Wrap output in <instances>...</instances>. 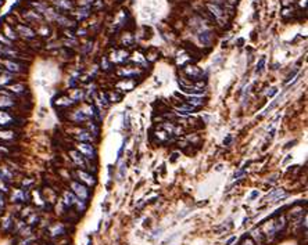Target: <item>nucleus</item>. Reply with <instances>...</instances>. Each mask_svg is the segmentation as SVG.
I'll list each match as a JSON object with an SVG mask.
<instances>
[{"label":"nucleus","instance_id":"21","mask_svg":"<svg viewBox=\"0 0 308 245\" xmlns=\"http://www.w3.org/2000/svg\"><path fill=\"white\" fill-rule=\"evenodd\" d=\"M14 137V133L13 132H0V139H4V140H10Z\"/></svg>","mask_w":308,"mask_h":245},{"label":"nucleus","instance_id":"23","mask_svg":"<svg viewBox=\"0 0 308 245\" xmlns=\"http://www.w3.org/2000/svg\"><path fill=\"white\" fill-rule=\"evenodd\" d=\"M89 15V8L85 7V8H81L79 10V19H84L85 17H87Z\"/></svg>","mask_w":308,"mask_h":245},{"label":"nucleus","instance_id":"24","mask_svg":"<svg viewBox=\"0 0 308 245\" xmlns=\"http://www.w3.org/2000/svg\"><path fill=\"white\" fill-rule=\"evenodd\" d=\"M6 36L10 37V39H17V35H15V33L11 31V28H8V26H6Z\"/></svg>","mask_w":308,"mask_h":245},{"label":"nucleus","instance_id":"15","mask_svg":"<svg viewBox=\"0 0 308 245\" xmlns=\"http://www.w3.org/2000/svg\"><path fill=\"white\" fill-rule=\"evenodd\" d=\"M64 198H66L64 201H66V205H67V206H72V205H75L76 201H78L75 195H74L72 193H68V191H67L66 194H64Z\"/></svg>","mask_w":308,"mask_h":245},{"label":"nucleus","instance_id":"29","mask_svg":"<svg viewBox=\"0 0 308 245\" xmlns=\"http://www.w3.org/2000/svg\"><path fill=\"white\" fill-rule=\"evenodd\" d=\"M258 197V191H253L250 195V201H254V198H257Z\"/></svg>","mask_w":308,"mask_h":245},{"label":"nucleus","instance_id":"3","mask_svg":"<svg viewBox=\"0 0 308 245\" xmlns=\"http://www.w3.org/2000/svg\"><path fill=\"white\" fill-rule=\"evenodd\" d=\"M3 65H4V68L7 69V71H10V72L18 73V72H24V71H25V67H24V65L17 61H13V60H4Z\"/></svg>","mask_w":308,"mask_h":245},{"label":"nucleus","instance_id":"2","mask_svg":"<svg viewBox=\"0 0 308 245\" xmlns=\"http://www.w3.org/2000/svg\"><path fill=\"white\" fill-rule=\"evenodd\" d=\"M76 150L81 152L82 155H85L86 158L92 159L96 157V150L93 148V145L89 144V143H84V141H79L76 144Z\"/></svg>","mask_w":308,"mask_h":245},{"label":"nucleus","instance_id":"12","mask_svg":"<svg viewBox=\"0 0 308 245\" xmlns=\"http://www.w3.org/2000/svg\"><path fill=\"white\" fill-rule=\"evenodd\" d=\"M285 195H286V193L279 188V190H273V191H272L271 194L267 197V199H268V201H269V199H271V201H278L280 197H285Z\"/></svg>","mask_w":308,"mask_h":245},{"label":"nucleus","instance_id":"33","mask_svg":"<svg viewBox=\"0 0 308 245\" xmlns=\"http://www.w3.org/2000/svg\"><path fill=\"white\" fill-rule=\"evenodd\" d=\"M240 245H254V242L251 241V240H247L246 242H243V244H240Z\"/></svg>","mask_w":308,"mask_h":245},{"label":"nucleus","instance_id":"27","mask_svg":"<svg viewBox=\"0 0 308 245\" xmlns=\"http://www.w3.org/2000/svg\"><path fill=\"white\" fill-rule=\"evenodd\" d=\"M124 126L127 127V129L129 127V116H128V115L125 116V118H124Z\"/></svg>","mask_w":308,"mask_h":245},{"label":"nucleus","instance_id":"9","mask_svg":"<svg viewBox=\"0 0 308 245\" xmlns=\"http://www.w3.org/2000/svg\"><path fill=\"white\" fill-rule=\"evenodd\" d=\"M86 119H87V115H85L84 111H75L72 115H71V121L75 123H82V122H85Z\"/></svg>","mask_w":308,"mask_h":245},{"label":"nucleus","instance_id":"8","mask_svg":"<svg viewBox=\"0 0 308 245\" xmlns=\"http://www.w3.org/2000/svg\"><path fill=\"white\" fill-rule=\"evenodd\" d=\"M207 7H208L210 13L214 15L215 18H222L224 17V10L218 4H207Z\"/></svg>","mask_w":308,"mask_h":245},{"label":"nucleus","instance_id":"6","mask_svg":"<svg viewBox=\"0 0 308 245\" xmlns=\"http://www.w3.org/2000/svg\"><path fill=\"white\" fill-rule=\"evenodd\" d=\"M69 155H71V158H72V161L76 163V165L81 166V168H85L86 161H85V158L81 155L79 151H71V152H69Z\"/></svg>","mask_w":308,"mask_h":245},{"label":"nucleus","instance_id":"28","mask_svg":"<svg viewBox=\"0 0 308 245\" xmlns=\"http://www.w3.org/2000/svg\"><path fill=\"white\" fill-rule=\"evenodd\" d=\"M296 72H297V69H296V71H293V72H290L289 75H287V79H286V82H290V80H291V78H293V76L296 75Z\"/></svg>","mask_w":308,"mask_h":245},{"label":"nucleus","instance_id":"26","mask_svg":"<svg viewBox=\"0 0 308 245\" xmlns=\"http://www.w3.org/2000/svg\"><path fill=\"white\" fill-rule=\"evenodd\" d=\"M89 129L92 130V132H93V134H99V127L97 126H94L93 123H89Z\"/></svg>","mask_w":308,"mask_h":245},{"label":"nucleus","instance_id":"32","mask_svg":"<svg viewBox=\"0 0 308 245\" xmlns=\"http://www.w3.org/2000/svg\"><path fill=\"white\" fill-rule=\"evenodd\" d=\"M294 144H296V140H294V141H290V143H287V145H286L285 148H290V147H293Z\"/></svg>","mask_w":308,"mask_h":245},{"label":"nucleus","instance_id":"18","mask_svg":"<svg viewBox=\"0 0 308 245\" xmlns=\"http://www.w3.org/2000/svg\"><path fill=\"white\" fill-rule=\"evenodd\" d=\"M107 98H108V101H111V103H118V101H121L122 96H121V94H117V93H108L107 94Z\"/></svg>","mask_w":308,"mask_h":245},{"label":"nucleus","instance_id":"36","mask_svg":"<svg viewBox=\"0 0 308 245\" xmlns=\"http://www.w3.org/2000/svg\"><path fill=\"white\" fill-rule=\"evenodd\" d=\"M86 1H92V0H86Z\"/></svg>","mask_w":308,"mask_h":245},{"label":"nucleus","instance_id":"16","mask_svg":"<svg viewBox=\"0 0 308 245\" xmlns=\"http://www.w3.org/2000/svg\"><path fill=\"white\" fill-rule=\"evenodd\" d=\"M14 105V100L10 97H0V108H8Z\"/></svg>","mask_w":308,"mask_h":245},{"label":"nucleus","instance_id":"22","mask_svg":"<svg viewBox=\"0 0 308 245\" xmlns=\"http://www.w3.org/2000/svg\"><path fill=\"white\" fill-rule=\"evenodd\" d=\"M10 90L14 93H22L24 91V86L22 85H15V86H10Z\"/></svg>","mask_w":308,"mask_h":245},{"label":"nucleus","instance_id":"7","mask_svg":"<svg viewBox=\"0 0 308 245\" xmlns=\"http://www.w3.org/2000/svg\"><path fill=\"white\" fill-rule=\"evenodd\" d=\"M17 31H18L20 35H22V36L28 37V39H32V37H35V32H33L32 29L29 28V26H26V25H18V26H17Z\"/></svg>","mask_w":308,"mask_h":245},{"label":"nucleus","instance_id":"4","mask_svg":"<svg viewBox=\"0 0 308 245\" xmlns=\"http://www.w3.org/2000/svg\"><path fill=\"white\" fill-rule=\"evenodd\" d=\"M72 190L75 191V194L78 195V197H79L82 201H86L87 197H89V191H87V188L85 187L84 184L74 181V183H72Z\"/></svg>","mask_w":308,"mask_h":245},{"label":"nucleus","instance_id":"20","mask_svg":"<svg viewBox=\"0 0 308 245\" xmlns=\"http://www.w3.org/2000/svg\"><path fill=\"white\" fill-rule=\"evenodd\" d=\"M25 17L29 19H33V21H40V15H38L35 11H28L25 14Z\"/></svg>","mask_w":308,"mask_h":245},{"label":"nucleus","instance_id":"19","mask_svg":"<svg viewBox=\"0 0 308 245\" xmlns=\"http://www.w3.org/2000/svg\"><path fill=\"white\" fill-rule=\"evenodd\" d=\"M265 57H261V60L258 61V64H257V68H255V72L257 73H262V71H264V67H265Z\"/></svg>","mask_w":308,"mask_h":245},{"label":"nucleus","instance_id":"11","mask_svg":"<svg viewBox=\"0 0 308 245\" xmlns=\"http://www.w3.org/2000/svg\"><path fill=\"white\" fill-rule=\"evenodd\" d=\"M78 176H79V179L81 180H84V181H86L89 186H92V184H94L96 183V180H94L93 177L89 175V173H86V172H84V170H79L78 172Z\"/></svg>","mask_w":308,"mask_h":245},{"label":"nucleus","instance_id":"5","mask_svg":"<svg viewBox=\"0 0 308 245\" xmlns=\"http://www.w3.org/2000/svg\"><path fill=\"white\" fill-rule=\"evenodd\" d=\"M74 136H75L76 140L84 141V143H86V141H93V136H92L87 130H79V132H76Z\"/></svg>","mask_w":308,"mask_h":245},{"label":"nucleus","instance_id":"34","mask_svg":"<svg viewBox=\"0 0 308 245\" xmlns=\"http://www.w3.org/2000/svg\"><path fill=\"white\" fill-rule=\"evenodd\" d=\"M235 240H236V238H235V237H233V238H230V240H229V241H228V242H226V245H230V244H232V242H233V241H235Z\"/></svg>","mask_w":308,"mask_h":245},{"label":"nucleus","instance_id":"17","mask_svg":"<svg viewBox=\"0 0 308 245\" xmlns=\"http://www.w3.org/2000/svg\"><path fill=\"white\" fill-rule=\"evenodd\" d=\"M10 122H13V118H11V115H8L7 112H3L0 111V125H8Z\"/></svg>","mask_w":308,"mask_h":245},{"label":"nucleus","instance_id":"13","mask_svg":"<svg viewBox=\"0 0 308 245\" xmlns=\"http://www.w3.org/2000/svg\"><path fill=\"white\" fill-rule=\"evenodd\" d=\"M54 3L60 10H71L72 8V3L69 0H56Z\"/></svg>","mask_w":308,"mask_h":245},{"label":"nucleus","instance_id":"35","mask_svg":"<svg viewBox=\"0 0 308 245\" xmlns=\"http://www.w3.org/2000/svg\"><path fill=\"white\" fill-rule=\"evenodd\" d=\"M3 4H4V0H0V7H2Z\"/></svg>","mask_w":308,"mask_h":245},{"label":"nucleus","instance_id":"30","mask_svg":"<svg viewBox=\"0 0 308 245\" xmlns=\"http://www.w3.org/2000/svg\"><path fill=\"white\" fill-rule=\"evenodd\" d=\"M275 93H276V89H275V87H272V90L267 91V96H273Z\"/></svg>","mask_w":308,"mask_h":245},{"label":"nucleus","instance_id":"31","mask_svg":"<svg viewBox=\"0 0 308 245\" xmlns=\"http://www.w3.org/2000/svg\"><path fill=\"white\" fill-rule=\"evenodd\" d=\"M4 206V199H3V194L0 193V208H3Z\"/></svg>","mask_w":308,"mask_h":245},{"label":"nucleus","instance_id":"1","mask_svg":"<svg viewBox=\"0 0 308 245\" xmlns=\"http://www.w3.org/2000/svg\"><path fill=\"white\" fill-rule=\"evenodd\" d=\"M183 72H185V75L188 76L189 79L192 80H199L204 75L203 71L199 67H196V65H186V67H183Z\"/></svg>","mask_w":308,"mask_h":245},{"label":"nucleus","instance_id":"14","mask_svg":"<svg viewBox=\"0 0 308 245\" xmlns=\"http://www.w3.org/2000/svg\"><path fill=\"white\" fill-rule=\"evenodd\" d=\"M200 40H201L206 46H210L211 40H212V35H211V32H208V31L201 32V33H200Z\"/></svg>","mask_w":308,"mask_h":245},{"label":"nucleus","instance_id":"10","mask_svg":"<svg viewBox=\"0 0 308 245\" xmlns=\"http://www.w3.org/2000/svg\"><path fill=\"white\" fill-rule=\"evenodd\" d=\"M186 103H188L189 105H193L194 108H199V107H201V105H204V103H206V100L201 97H190L186 100Z\"/></svg>","mask_w":308,"mask_h":245},{"label":"nucleus","instance_id":"25","mask_svg":"<svg viewBox=\"0 0 308 245\" xmlns=\"http://www.w3.org/2000/svg\"><path fill=\"white\" fill-rule=\"evenodd\" d=\"M82 96H84V93H82V91L76 90L75 93H74V96H72V101H79V100H82Z\"/></svg>","mask_w":308,"mask_h":245}]
</instances>
